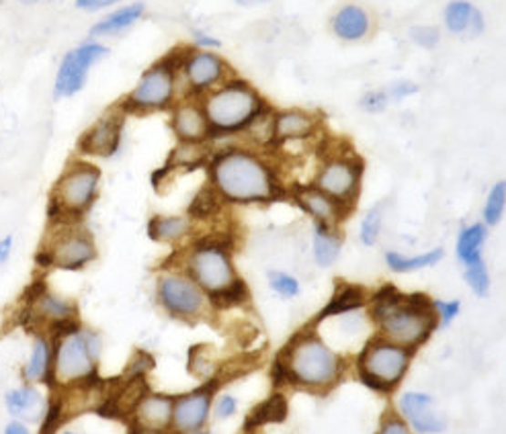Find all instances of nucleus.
<instances>
[{
  "label": "nucleus",
  "mask_w": 506,
  "mask_h": 434,
  "mask_svg": "<svg viewBox=\"0 0 506 434\" xmlns=\"http://www.w3.org/2000/svg\"><path fill=\"white\" fill-rule=\"evenodd\" d=\"M322 129L320 117L305 108H281L273 113V131H275V146L297 144V141H312L318 138Z\"/></svg>",
  "instance_id": "obj_21"
},
{
  "label": "nucleus",
  "mask_w": 506,
  "mask_h": 434,
  "mask_svg": "<svg viewBox=\"0 0 506 434\" xmlns=\"http://www.w3.org/2000/svg\"><path fill=\"white\" fill-rule=\"evenodd\" d=\"M445 258V250L443 248H430L427 253H418V254H404L398 253V250H387L384 254L386 266L392 273L398 274H408V273H418L430 269V266H437Z\"/></svg>",
  "instance_id": "obj_31"
},
{
  "label": "nucleus",
  "mask_w": 506,
  "mask_h": 434,
  "mask_svg": "<svg viewBox=\"0 0 506 434\" xmlns=\"http://www.w3.org/2000/svg\"><path fill=\"white\" fill-rule=\"evenodd\" d=\"M215 398V381H205L203 386L174 398L172 408V434H193L203 430L212 416Z\"/></svg>",
  "instance_id": "obj_16"
},
{
  "label": "nucleus",
  "mask_w": 506,
  "mask_h": 434,
  "mask_svg": "<svg viewBox=\"0 0 506 434\" xmlns=\"http://www.w3.org/2000/svg\"><path fill=\"white\" fill-rule=\"evenodd\" d=\"M210 191L228 205H269L285 197L279 166L264 150L226 146L207 158Z\"/></svg>",
  "instance_id": "obj_1"
},
{
  "label": "nucleus",
  "mask_w": 506,
  "mask_h": 434,
  "mask_svg": "<svg viewBox=\"0 0 506 434\" xmlns=\"http://www.w3.org/2000/svg\"><path fill=\"white\" fill-rule=\"evenodd\" d=\"M146 6L144 3H131L128 6H121L118 11L107 15L105 19H101L98 23H95L90 27V36L93 37H107V36H115V33H121L142 19L144 16Z\"/></svg>",
  "instance_id": "obj_32"
},
{
  "label": "nucleus",
  "mask_w": 506,
  "mask_h": 434,
  "mask_svg": "<svg viewBox=\"0 0 506 434\" xmlns=\"http://www.w3.org/2000/svg\"><path fill=\"white\" fill-rule=\"evenodd\" d=\"M109 56V47L98 44V41H87L78 47L70 49L68 54L62 57L60 66H57L56 80H54V95L57 98H68L78 95L87 85V78L93 66L98 64Z\"/></svg>",
  "instance_id": "obj_15"
},
{
  "label": "nucleus",
  "mask_w": 506,
  "mask_h": 434,
  "mask_svg": "<svg viewBox=\"0 0 506 434\" xmlns=\"http://www.w3.org/2000/svg\"><path fill=\"white\" fill-rule=\"evenodd\" d=\"M343 253V236L338 228H328V225L314 223L312 230V256L320 269H330L336 264Z\"/></svg>",
  "instance_id": "obj_29"
},
{
  "label": "nucleus",
  "mask_w": 506,
  "mask_h": 434,
  "mask_svg": "<svg viewBox=\"0 0 506 434\" xmlns=\"http://www.w3.org/2000/svg\"><path fill=\"white\" fill-rule=\"evenodd\" d=\"M191 279L212 299L213 310L240 305L248 299L246 283L240 277L228 240L199 238L181 250L179 263Z\"/></svg>",
  "instance_id": "obj_2"
},
{
  "label": "nucleus",
  "mask_w": 506,
  "mask_h": 434,
  "mask_svg": "<svg viewBox=\"0 0 506 434\" xmlns=\"http://www.w3.org/2000/svg\"><path fill=\"white\" fill-rule=\"evenodd\" d=\"M398 410L412 432L443 434L447 430V420L435 410L433 396L425 391H404L398 399Z\"/></svg>",
  "instance_id": "obj_20"
},
{
  "label": "nucleus",
  "mask_w": 506,
  "mask_h": 434,
  "mask_svg": "<svg viewBox=\"0 0 506 434\" xmlns=\"http://www.w3.org/2000/svg\"><path fill=\"white\" fill-rule=\"evenodd\" d=\"M52 361H54V340L47 334L36 332L33 342L21 369L23 383H33V386H49L52 377Z\"/></svg>",
  "instance_id": "obj_24"
},
{
  "label": "nucleus",
  "mask_w": 506,
  "mask_h": 434,
  "mask_svg": "<svg viewBox=\"0 0 506 434\" xmlns=\"http://www.w3.org/2000/svg\"><path fill=\"white\" fill-rule=\"evenodd\" d=\"M170 129L179 144L205 146L213 140L201 101L197 97H181L170 108Z\"/></svg>",
  "instance_id": "obj_18"
},
{
  "label": "nucleus",
  "mask_w": 506,
  "mask_h": 434,
  "mask_svg": "<svg viewBox=\"0 0 506 434\" xmlns=\"http://www.w3.org/2000/svg\"><path fill=\"white\" fill-rule=\"evenodd\" d=\"M443 23L445 27L453 36L460 37H480L484 33V16L478 8L468 3V0H451L449 5L445 6L443 13Z\"/></svg>",
  "instance_id": "obj_25"
},
{
  "label": "nucleus",
  "mask_w": 506,
  "mask_h": 434,
  "mask_svg": "<svg viewBox=\"0 0 506 434\" xmlns=\"http://www.w3.org/2000/svg\"><path fill=\"white\" fill-rule=\"evenodd\" d=\"M488 240V225L484 222H474L470 225H463L455 240V256L458 261L468 266L478 261H484V244Z\"/></svg>",
  "instance_id": "obj_30"
},
{
  "label": "nucleus",
  "mask_w": 506,
  "mask_h": 434,
  "mask_svg": "<svg viewBox=\"0 0 506 434\" xmlns=\"http://www.w3.org/2000/svg\"><path fill=\"white\" fill-rule=\"evenodd\" d=\"M98 256L97 242L78 222H52V230L39 250V264L57 271H82Z\"/></svg>",
  "instance_id": "obj_11"
},
{
  "label": "nucleus",
  "mask_w": 506,
  "mask_h": 434,
  "mask_svg": "<svg viewBox=\"0 0 506 434\" xmlns=\"http://www.w3.org/2000/svg\"><path fill=\"white\" fill-rule=\"evenodd\" d=\"M463 281H466V285L476 297H488L492 287V277L491 271H488L486 261H478L474 264L463 266Z\"/></svg>",
  "instance_id": "obj_36"
},
{
  "label": "nucleus",
  "mask_w": 506,
  "mask_h": 434,
  "mask_svg": "<svg viewBox=\"0 0 506 434\" xmlns=\"http://www.w3.org/2000/svg\"><path fill=\"white\" fill-rule=\"evenodd\" d=\"M199 101H201L207 121H210L213 138L244 136V131L264 111H269V103L264 101L259 90L236 74L222 82L218 88L203 95Z\"/></svg>",
  "instance_id": "obj_6"
},
{
  "label": "nucleus",
  "mask_w": 506,
  "mask_h": 434,
  "mask_svg": "<svg viewBox=\"0 0 506 434\" xmlns=\"http://www.w3.org/2000/svg\"><path fill=\"white\" fill-rule=\"evenodd\" d=\"M367 310L377 336L404 348H420L437 330L433 305L422 294H400L384 285L369 295Z\"/></svg>",
  "instance_id": "obj_3"
},
{
  "label": "nucleus",
  "mask_w": 506,
  "mask_h": 434,
  "mask_svg": "<svg viewBox=\"0 0 506 434\" xmlns=\"http://www.w3.org/2000/svg\"><path fill=\"white\" fill-rule=\"evenodd\" d=\"M3 434H31V429H29V424H27V422L13 418V420L8 422L6 427H5Z\"/></svg>",
  "instance_id": "obj_49"
},
{
  "label": "nucleus",
  "mask_w": 506,
  "mask_h": 434,
  "mask_svg": "<svg viewBox=\"0 0 506 434\" xmlns=\"http://www.w3.org/2000/svg\"><path fill=\"white\" fill-rule=\"evenodd\" d=\"M193 434H210L207 430H197V432H193Z\"/></svg>",
  "instance_id": "obj_53"
},
{
  "label": "nucleus",
  "mask_w": 506,
  "mask_h": 434,
  "mask_svg": "<svg viewBox=\"0 0 506 434\" xmlns=\"http://www.w3.org/2000/svg\"><path fill=\"white\" fill-rule=\"evenodd\" d=\"M212 412L215 414V418L228 420L238 412V399L232 394H222L218 398H213Z\"/></svg>",
  "instance_id": "obj_44"
},
{
  "label": "nucleus",
  "mask_w": 506,
  "mask_h": 434,
  "mask_svg": "<svg viewBox=\"0 0 506 434\" xmlns=\"http://www.w3.org/2000/svg\"><path fill=\"white\" fill-rule=\"evenodd\" d=\"M172 408H174L172 396L148 389L146 394L138 399L136 406L131 408L129 412L131 427L144 429V430H156V432H170Z\"/></svg>",
  "instance_id": "obj_22"
},
{
  "label": "nucleus",
  "mask_w": 506,
  "mask_h": 434,
  "mask_svg": "<svg viewBox=\"0 0 506 434\" xmlns=\"http://www.w3.org/2000/svg\"><path fill=\"white\" fill-rule=\"evenodd\" d=\"M121 3V0H77V6L82 11H101V8L113 6Z\"/></svg>",
  "instance_id": "obj_47"
},
{
  "label": "nucleus",
  "mask_w": 506,
  "mask_h": 434,
  "mask_svg": "<svg viewBox=\"0 0 506 434\" xmlns=\"http://www.w3.org/2000/svg\"><path fill=\"white\" fill-rule=\"evenodd\" d=\"M47 402L44 391L33 383H23L19 388L6 391L5 408L11 418L23 420L27 424H41L47 410Z\"/></svg>",
  "instance_id": "obj_23"
},
{
  "label": "nucleus",
  "mask_w": 506,
  "mask_h": 434,
  "mask_svg": "<svg viewBox=\"0 0 506 434\" xmlns=\"http://www.w3.org/2000/svg\"><path fill=\"white\" fill-rule=\"evenodd\" d=\"M193 39H195V46L193 47H199V49H218L222 46V41L218 37H213L210 36V33H205V31H195L193 33Z\"/></svg>",
  "instance_id": "obj_46"
},
{
  "label": "nucleus",
  "mask_w": 506,
  "mask_h": 434,
  "mask_svg": "<svg viewBox=\"0 0 506 434\" xmlns=\"http://www.w3.org/2000/svg\"><path fill=\"white\" fill-rule=\"evenodd\" d=\"M414 358V350L404 348L396 342H389L381 336H373L356 356L355 367L359 379L365 386L379 394H389L408 373Z\"/></svg>",
  "instance_id": "obj_9"
},
{
  "label": "nucleus",
  "mask_w": 506,
  "mask_h": 434,
  "mask_svg": "<svg viewBox=\"0 0 506 434\" xmlns=\"http://www.w3.org/2000/svg\"><path fill=\"white\" fill-rule=\"evenodd\" d=\"M13 248H15V236L8 233V236L0 238V264L8 263V258L13 254Z\"/></svg>",
  "instance_id": "obj_48"
},
{
  "label": "nucleus",
  "mask_w": 506,
  "mask_h": 434,
  "mask_svg": "<svg viewBox=\"0 0 506 434\" xmlns=\"http://www.w3.org/2000/svg\"><path fill=\"white\" fill-rule=\"evenodd\" d=\"M177 57L182 97L201 98L210 90L218 88L222 82L234 77L230 64L213 49L182 47L177 49Z\"/></svg>",
  "instance_id": "obj_13"
},
{
  "label": "nucleus",
  "mask_w": 506,
  "mask_h": 434,
  "mask_svg": "<svg viewBox=\"0 0 506 434\" xmlns=\"http://www.w3.org/2000/svg\"><path fill=\"white\" fill-rule=\"evenodd\" d=\"M345 369V358L312 328L295 334L277 358V373L285 381L316 394L333 389Z\"/></svg>",
  "instance_id": "obj_4"
},
{
  "label": "nucleus",
  "mask_w": 506,
  "mask_h": 434,
  "mask_svg": "<svg viewBox=\"0 0 506 434\" xmlns=\"http://www.w3.org/2000/svg\"><path fill=\"white\" fill-rule=\"evenodd\" d=\"M126 115L128 113L123 111L121 107H118L98 117V119L82 133L78 141L80 152L93 158H111L118 154L123 138V125H126Z\"/></svg>",
  "instance_id": "obj_17"
},
{
  "label": "nucleus",
  "mask_w": 506,
  "mask_h": 434,
  "mask_svg": "<svg viewBox=\"0 0 506 434\" xmlns=\"http://www.w3.org/2000/svg\"><path fill=\"white\" fill-rule=\"evenodd\" d=\"M369 294L359 285H351V283H338L333 297L328 299L325 310L318 315V322L326 318H336V315H346L355 314L367 307Z\"/></svg>",
  "instance_id": "obj_28"
},
{
  "label": "nucleus",
  "mask_w": 506,
  "mask_h": 434,
  "mask_svg": "<svg viewBox=\"0 0 506 434\" xmlns=\"http://www.w3.org/2000/svg\"><path fill=\"white\" fill-rule=\"evenodd\" d=\"M377 434H414V432H412V429L408 427V424L404 422L402 416L387 414L386 418H384V422H381Z\"/></svg>",
  "instance_id": "obj_45"
},
{
  "label": "nucleus",
  "mask_w": 506,
  "mask_h": 434,
  "mask_svg": "<svg viewBox=\"0 0 506 434\" xmlns=\"http://www.w3.org/2000/svg\"><path fill=\"white\" fill-rule=\"evenodd\" d=\"M21 3H25V5H36V3H41V0H21Z\"/></svg>",
  "instance_id": "obj_52"
},
{
  "label": "nucleus",
  "mask_w": 506,
  "mask_h": 434,
  "mask_svg": "<svg viewBox=\"0 0 506 434\" xmlns=\"http://www.w3.org/2000/svg\"><path fill=\"white\" fill-rule=\"evenodd\" d=\"M389 105V97L386 93V88H373L367 90L361 98H359V107L361 111L365 113H371V115H377V113H384Z\"/></svg>",
  "instance_id": "obj_41"
},
{
  "label": "nucleus",
  "mask_w": 506,
  "mask_h": 434,
  "mask_svg": "<svg viewBox=\"0 0 506 434\" xmlns=\"http://www.w3.org/2000/svg\"><path fill=\"white\" fill-rule=\"evenodd\" d=\"M506 212V181H496L486 195L482 207V222L488 228H494L502 222Z\"/></svg>",
  "instance_id": "obj_35"
},
{
  "label": "nucleus",
  "mask_w": 506,
  "mask_h": 434,
  "mask_svg": "<svg viewBox=\"0 0 506 434\" xmlns=\"http://www.w3.org/2000/svg\"><path fill=\"white\" fill-rule=\"evenodd\" d=\"M181 95L182 87L179 78V57L177 49H174V52L164 56L162 60L142 72L136 87L131 88V93L123 98L119 107L126 113L170 111Z\"/></svg>",
  "instance_id": "obj_8"
},
{
  "label": "nucleus",
  "mask_w": 506,
  "mask_h": 434,
  "mask_svg": "<svg viewBox=\"0 0 506 434\" xmlns=\"http://www.w3.org/2000/svg\"><path fill=\"white\" fill-rule=\"evenodd\" d=\"M287 418V402L284 396H271L269 399H264L263 404H259L251 412L246 420L248 429H259L264 427V424H273V422H284Z\"/></svg>",
  "instance_id": "obj_33"
},
{
  "label": "nucleus",
  "mask_w": 506,
  "mask_h": 434,
  "mask_svg": "<svg viewBox=\"0 0 506 434\" xmlns=\"http://www.w3.org/2000/svg\"><path fill=\"white\" fill-rule=\"evenodd\" d=\"M154 295L160 310L172 320L199 322L210 318L213 312L212 299L177 264L167 266L159 273Z\"/></svg>",
  "instance_id": "obj_10"
},
{
  "label": "nucleus",
  "mask_w": 506,
  "mask_h": 434,
  "mask_svg": "<svg viewBox=\"0 0 506 434\" xmlns=\"http://www.w3.org/2000/svg\"><path fill=\"white\" fill-rule=\"evenodd\" d=\"M238 5H243V6H256V5H264V3H269V0H236Z\"/></svg>",
  "instance_id": "obj_50"
},
{
  "label": "nucleus",
  "mask_w": 506,
  "mask_h": 434,
  "mask_svg": "<svg viewBox=\"0 0 506 434\" xmlns=\"http://www.w3.org/2000/svg\"><path fill=\"white\" fill-rule=\"evenodd\" d=\"M289 197H292V202L300 207L314 223L328 225V228H338V225L345 222L348 212H351L346 210L345 205H340L336 199L326 195L325 191L314 187L312 182L289 189Z\"/></svg>",
  "instance_id": "obj_19"
},
{
  "label": "nucleus",
  "mask_w": 506,
  "mask_h": 434,
  "mask_svg": "<svg viewBox=\"0 0 506 434\" xmlns=\"http://www.w3.org/2000/svg\"><path fill=\"white\" fill-rule=\"evenodd\" d=\"M52 340L54 361L49 388L64 391L97 381L103 355L101 334L77 322L54 334Z\"/></svg>",
  "instance_id": "obj_5"
},
{
  "label": "nucleus",
  "mask_w": 506,
  "mask_h": 434,
  "mask_svg": "<svg viewBox=\"0 0 506 434\" xmlns=\"http://www.w3.org/2000/svg\"><path fill=\"white\" fill-rule=\"evenodd\" d=\"M195 222L191 215H154L148 222V238L156 244L181 246L193 236Z\"/></svg>",
  "instance_id": "obj_26"
},
{
  "label": "nucleus",
  "mask_w": 506,
  "mask_h": 434,
  "mask_svg": "<svg viewBox=\"0 0 506 434\" xmlns=\"http://www.w3.org/2000/svg\"><path fill=\"white\" fill-rule=\"evenodd\" d=\"M101 169L88 160H72L56 181L49 195V220L80 222L97 203Z\"/></svg>",
  "instance_id": "obj_7"
},
{
  "label": "nucleus",
  "mask_w": 506,
  "mask_h": 434,
  "mask_svg": "<svg viewBox=\"0 0 506 434\" xmlns=\"http://www.w3.org/2000/svg\"><path fill=\"white\" fill-rule=\"evenodd\" d=\"M269 287L281 299H295L302 294V283L294 277L292 273L285 271H271L269 273Z\"/></svg>",
  "instance_id": "obj_37"
},
{
  "label": "nucleus",
  "mask_w": 506,
  "mask_h": 434,
  "mask_svg": "<svg viewBox=\"0 0 506 434\" xmlns=\"http://www.w3.org/2000/svg\"><path fill=\"white\" fill-rule=\"evenodd\" d=\"M384 212H386V205L376 203L363 213L359 222V242L363 246L371 248L379 242L381 232H384Z\"/></svg>",
  "instance_id": "obj_34"
},
{
  "label": "nucleus",
  "mask_w": 506,
  "mask_h": 434,
  "mask_svg": "<svg viewBox=\"0 0 506 434\" xmlns=\"http://www.w3.org/2000/svg\"><path fill=\"white\" fill-rule=\"evenodd\" d=\"M430 305H433L437 318V328H447V326H451L461 314L460 299H430Z\"/></svg>",
  "instance_id": "obj_38"
},
{
  "label": "nucleus",
  "mask_w": 506,
  "mask_h": 434,
  "mask_svg": "<svg viewBox=\"0 0 506 434\" xmlns=\"http://www.w3.org/2000/svg\"><path fill=\"white\" fill-rule=\"evenodd\" d=\"M365 164L351 148H328L322 150L312 185L325 191L346 210H353L361 195Z\"/></svg>",
  "instance_id": "obj_12"
},
{
  "label": "nucleus",
  "mask_w": 506,
  "mask_h": 434,
  "mask_svg": "<svg viewBox=\"0 0 506 434\" xmlns=\"http://www.w3.org/2000/svg\"><path fill=\"white\" fill-rule=\"evenodd\" d=\"M203 348L205 346H197V348L191 350L189 369L197 379H201L205 383V381H213L212 377L215 373V363H213V358L210 355L203 353Z\"/></svg>",
  "instance_id": "obj_39"
},
{
  "label": "nucleus",
  "mask_w": 506,
  "mask_h": 434,
  "mask_svg": "<svg viewBox=\"0 0 506 434\" xmlns=\"http://www.w3.org/2000/svg\"><path fill=\"white\" fill-rule=\"evenodd\" d=\"M420 90V87L414 80L402 78V80H394L392 85L386 88V93L389 97V103H400L406 101V98L414 97Z\"/></svg>",
  "instance_id": "obj_42"
},
{
  "label": "nucleus",
  "mask_w": 506,
  "mask_h": 434,
  "mask_svg": "<svg viewBox=\"0 0 506 434\" xmlns=\"http://www.w3.org/2000/svg\"><path fill=\"white\" fill-rule=\"evenodd\" d=\"M410 39L422 49H435L441 41V29L435 25H414L410 29Z\"/></svg>",
  "instance_id": "obj_40"
},
{
  "label": "nucleus",
  "mask_w": 506,
  "mask_h": 434,
  "mask_svg": "<svg viewBox=\"0 0 506 434\" xmlns=\"http://www.w3.org/2000/svg\"><path fill=\"white\" fill-rule=\"evenodd\" d=\"M25 318L33 330L47 334V336H54L68 326L80 322L77 304L46 285L31 289L27 304H25Z\"/></svg>",
  "instance_id": "obj_14"
},
{
  "label": "nucleus",
  "mask_w": 506,
  "mask_h": 434,
  "mask_svg": "<svg viewBox=\"0 0 506 434\" xmlns=\"http://www.w3.org/2000/svg\"><path fill=\"white\" fill-rule=\"evenodd\" d=\"M129 434H169V432H156V430H144V429H134V427H131Z\"/></svg>",
  "instance_id": "obj_51"
},
{
  "label": "nucleus",
  "mask_w": 506,
  "mask_h": 434,
  "mask_svg": "<svg viewBox=\"0 0 506 434\" xmlns=\"http://www.w3.org/2000/svg\"><path fill=\"white\" fill-rule=\"evenodd\" d=\"M154 367V358L146 353H136V356L131 358L126 371V379H144L148 371Z\"/></svg>",
  "instance_id": "obj_43"
},
{
  "label": "nucleus",
  "mask_w": 506,
  "mask_h": 434,
  "mask_svg": "<svg viewBox=\"0 0 506 434\" xmlns=\"http://www.w3.org/2000/svg\"><path fill=\"white\" fill-rule=\"evenodd\" d=\"M64 434H77V432H72V430H66Z\"/></svg>",
  "instance_id": "obj_54"
},
{
  "label": "nucleus",
  "mask_w": 506,
  "mask_h": 434,
  "mask_svg": "<svg viewBox=\"0 0 506 434\" xmlns=\"http://www.w3.org/2000/svg\"><path fill=\"white\" fill-rule=\"evenodd\" d=\"M330 29H333V33L340 41L355 44V41H363L369 36L371 16L359 5H345L333 15Z\"/></svg>",
  "instance_id": "obj_27"
}]
</instances>
